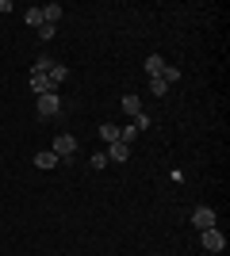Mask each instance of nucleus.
Masks as SVG:
<instances>
[{
    "mask_svg": "<svg viewBox=\"0 0 230 256\" xmlns=\"http://www.w3.org/2000/svg\"><path fill=\"white\" fill-rule=\"evenodd\" d=\"M119 107H123V111H127V115H138V111H142V100H138V96H134V92H127V96H123L119 100Z\"/></svg>",
    "mask_w": 230,
    "mask_h": 256,
    "instance_id": "0eeeda50",
    "label": "nucleus"
},
{
    "mask_svg": "<svg viewBox=\"0 0 230 256\" xmlns=\"http://www.w3.org/2000/svg\"><path fill=\"white\" fill-rule=\"evenodd\" d=\"M50 69H54V58H50V54H39V58H35V69H31V73H50Z\"/></svg>",
    "mask_w": 230,
    "mask_h": 256,
    "instance_id": "ddd939ff",
    "label": "nucleus"
},
{
    "mask_svg": "<svg viewBox=\"0 0 230 256\" xmlns=\"http://www.w3.org/2000/svg\"><path fill=\"white\" fill-rule=\"evenodd\" d=\"M104 153H108V160H127V157H131V146H123V142H111Z\"/></svg>",
    "mask_w": 230,
    "mask_h": 256,
    "instance_id": "6e6552de",
    "label": "nucleus"
},
{
    "mask_svg": "<svg viewBox=\"0 0 230 256\" xmlns=\"http://www.w3.org/2000/svg\"><path fill=\"white\" fill-rule=\"evenodd\" d=\"M180 76H184V73H180L176 65H165V69H161V80H165V84H169V88H173L176 80H180Z\"/></svg>",
    "mask_w": 230,
    "mask_h": 256,
    "instance_id": "2eb2a0df",
    "label": "nucleus"
},
{
    "mask_svg": "<svg viewBox=\"0 0 230 256\" xmlns=\"http://www.w3.org/2000/svg\"><path fill=\"white\" fill-rule=\"evenodd\" d=\"M131 122H134V130H138V134H142V130H150V126H153V118L146 115V111H138V115H134Z\"/></svg>",
    "mask_w": 230,
    "mask_h": 256,
    "instance_id": "dca6fc26",
    "label": "nucleus"
},
{
    "mask_svg": "<svg viewBox=\"0 0 230 256\" xmlns=\"http://www.w3.org/2000/svg\"><path fill=\"white\" fill-rule=\"evenodd\" d=\"M35 164H39V168H43V172H50V168H58L62 160H58V157H54V153H50V150H43V153H39V157H35Z\"/></svg>",
    "mask_w": 230,
    "mask_h": 256,
    "instance_id": "1a4fd4ad",
    "label": "nucleus"
},
{
    "mask_svg": "<svg viewBox=\"0 0 230 256\" xmlns=\"http://www.w3.org/2000/svg\"><path fill=\"white\" fill-rule=\"evenodd\" d=\"M54 34H58L54 23H43V27H39V38H54Z\"/></svg>",
    "mask_w": 230,
    "mask_h": 256,
    "instance_id": "6ab92c4d",
    "label": "nucleus"
},
{
    "mask_svg": "<svg viewBox=\"0 0 230 256\" xmlns=\"http://www.w3.org/2000/svg\"><path fill=\"white\" fill-rule=\"evenodd\" d=\"M31 92H35V96H46V92H54L50 76H46V73H31Z\"/></svg>",
    "mask_w": 230,
    "mask_h": 256,
    "instance_id": "39448f33",
    "label": "nucleus"
},
{
    "mask_svg": "<svg viewBox=\"0 0 230 256\" xmlns=\"http://www.w3.org/2000/svg\"><path fill=\"white\" fill-rule=\"evenodd\" d=\"M23 20H27V27H35V31H39V27H43V8H27V16H23Z\"/></svg>",
    "mask_w": 230,
    "mask_h": 256,
    "instance_id": "4468645a",
    "label": "nucleus"
},
{
    "mask_svg": "<svg viewBox=\"0 0 230 256\" xmlns=\"http://www.w3.org/2000/svg\"><path fill=\"white\" fill-rule=\"evenodd\" d=\"M58 111H62V100H58V92H46V96H39V115H43V118H54Z\"/></svg>",
    "mask_w": 230,
    "mask_h": 256,
    "instance_id": "7ed1b4c3",
    "label": "nucleus"
},
{
    "mask_svg": "<svg viewBox=\"0 0 230 256\" xmlns=\"http://www.w3.org/2000/svg\"><path fill=\"white\" fill-rule=\"evenodd\" d=\"M62 16H66V8H62V4H46V8H43V20L54 23V27H58V20H62Z\"/></svg>",
    "mask_w": 230,
    "mask_h": 256,
    "instance_id": "9b49d317",
    "label": "nucleus"
},
{
    "mask_svg": "<svg viewBox=\"0 0 230 256\" xmlns=\"http://www.w3.org/2000/svg\"><path fill=\"white\" fill-rule=\"evenodd\" d=\"M161 69H165L161 54H150V58H146V73H150V76H161Z\"/></svg>",
    "mask_w": 230,
    "mask_h": 256,
    "instance_id": "f8f14e48",
    "label": "nucleus"
},
{
    "mask_svg": "<svg viewBox=\"0 0 230 256\" xmlns=\"http://www.w3.org/2000/svg\"><path fill=\"white\" fill-rule=\"evenodd\" d=\"M50 153H54L58 160L73 157V153H77V138H73V134H58V138H54V146H50Z\"/></svg>",
    "mask_w": 230,
    "mask_h": 256,
    "instance_id": "f03ea898",
    "label": "nucleus"
},
{
    "mask_svg": "<svg viewBox=\"0 0 230 256\" xmlns=\"http://www.w3.org/2000/svg\"><path fill=\"white\" fill-rule=\"evenodd\" d=\"M46 76H50V84H54V92H58V88L66 84V76H69V65L54 62V69H50V73H46Z\"/></svg>",
    "mask_w": 230,
    "mask_h": 256,
    "instance_id": "423d86ee",
    "label": "nucleus"
},
{
    "mask_svg": "<svg viewBox=\"0 0 230 256\" xmlns=\"http://www.w3.org/2000/svg\"><path fill=\"white\" fill-rule=\"evenodd\" d=\"M88 164H92V168H108V164H111V160H108V153H104V150H96V153H92V160H88Z\"/></svg>",
    "mask_w": 230,
    "mask_h": 256,
    "instance_id": "a211bd4d",
    "label": "nucleus"
},
{
    "mask_svg": "<svg viewBox=\"0 0 230 256\" xmlns=\"http://www.w3.org/2000/svg\"><path fill=\"white\" fill-rule=\"evenodd\" d=\"M100 142H104V146L119 142V126H115V122H104V126H100Z\"/></svg>",
    "mask_w": 230,
    "mask_h": 256,
    "instance_id": "9d476101",
    "label": "nucleus"
},
{
    "mask_svg": "<svg viewBox=\"0 0 230 256\" xmlns=\"http://www.w3.org/2000/svg\"><path fill=\"white\" fill-rule=\"evenodd\" d=\"M150 92L153 96H169V84H165L161 76H150Z\"/></svg>",
    "mask_w": 230,
    "mask_h": 256,
    "instance_id": "f3484780",
    "label": "nucleus"
},
{
    "mask_svg": "<svg viewBox=\"0 0 230 256\" xmlns=\"http://www.w3.org/2000/svg\"><path fill=\"white\" fill-rule=\"evenodd\" d=\"M199 241H203V248H207V252H222V248H226V234H222L219 226L203 230V234H199Z\"/></svg>",
    "mask_w": 230,
    "mask_h": 256,
    "instance_id": "f257e3e1",
    "label": "nucleus"
},
{
    "mask_svg": "<svg viewBox=\"0 0 230 256\" xmlns=\"http://www.w3.org/2000/svg\"><path fill=\"white\" fill-rule=\"evenodd\" d=\"M192 226H196L199 234L211 230V226H215V210H211V206H196V210H192Z\"/></svg>",
    "mask_w": 230,
    "mask_h": 256,
    "instance_id": "20e7f679",
    "label": "nucleus"
}]
</instances>
